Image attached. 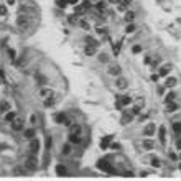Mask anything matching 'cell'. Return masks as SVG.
I'll return each instance as SVG.
<instances>
[{"mask_svg":"<svg viewBox=\"0 0 181 181\" xmlns=\"http://www.w3.org/2000/svg\"><path fill=\"white\" fill-rule=\"evenodd\" d=\"M25 168H27L28 171H35L38 168V160L35 158V155H30L27 160H25Z\"/></svg>","mask_w":181,"mask_h":181,"instance_id":"cell-1","label":"cell"},{"mask_svg":"<svg viewBox=\"0 0 181 181\" xmlns=\"http://www.w3.org/2000/svg\"><path fill=\"white\" fill-rule=\"evenodd\" d=\"M54 120H56V124H59V125H66V127H69V125H71V120H69V119H67L66 115L63 114V112L56 114Z\"/></svg>","mask_w":181,"mask_h":181,"instance_id":"cell-2","label":"cell"},{"mask_svg":"<svg viewBox=\"0 0 181 181\" xmlns=\"http://www.w3.org/2000/svg\"><path fill=\"white\" fill-rule=\"evenodd\" d=\"M97 168H99V170H102V171H106V173H115L114 171V168L110 166V163H109V161H104V160H101L99 161V163H97Z\"/></svg>","mask_w":181,"mask_h":181,"instance_id":"cell-3","label":"cell"},{"mask_svg":"<svg viewBox=\"0 0 181 181\" xmlns=\"http://www.w3.org/2000/svg\"><path fill=\"white\" fill-rule=\"evenodd\" d=\"M158 138H160L161 145H166V128H165V125H161L158 128Z\"/></svg>","mask_w":181,"mask_h":181,"instance_id":"cell-4","label":"cell"},{"mask_svg":"<svg viewBox=\"0 0 181 181\" xmlns=\"http://www.w3.org/2000/svg\"><path fill=\"white\" fill-rule=\"evenodd\" d=\"M38 150H40V140L38 138H31L30 140V152H31V155H35Z\"/></svg>","mask_w":181,"mask_h":181,"instance_id":"cell-5","label":"cell"},{"mask_svg":"<svg viewBox=\"0 0 181 181\" xmlns=\"http://www.w3.org/2000/svg\"><path fill=\"white\" fill-rule=\"evenodd\" d=\"M17 25L25 30V28L28 27V17H27V15H20V17L17 18Z\"/></svg>","mask_w":181,"mask_h":181,"instance_id":"cell-6","label":"cell"},{"mask_svg":"<svg viewBox=\"0 0 181 181\" xmlns=\"http://www.w3.org/2000/svg\"><path fill=\"white\" fill-rule=\"evenodd\" d=\"M115 87L117 89H127L128 87V82L125 77H117V81H115Z\"/></svg>","mask_w":181,"mask_h":181,"instance_id":"cell-7","label":"cell"},{"mask_svg":"<svg viewBox=\"0 0 181 181\" xmlns=\"http://www.w3.org/2000/svg\"><path fill=\"white\" fill-rule=\"evenodd\" d=\"M115 101H119L122 106H128V104H132V97L130 96H117Z\"/></svg>","mask_w":181,"mask_h":181,"instance_id":"cell-8","label":"cell"},{"mask_svg":"<svg viewBox=\"0 0 181 181\" xmlns=\"http://www.w3.org/2000/svg\"><path fill=\"white\" fill-rule=\"evenodd\" d=\"M84 53H86V56H96V53H97V46L86 45V48H84Z\"/></svg>","mask_w":181,"mask_h":181,"instance_id":"cell-9","label":"cell"},{"mask_svg":"<svg viewBox=\"0 0 181 181\" xmlns=\"http://www.w3.org/2000/svg\"><path fill=\"white\" fill-rule=\"evenodd\" d=\"M155 130H156L155 124H148L147 127H145V130H143V135H147V137H152V135H155Z\"/></svg>","mask_w":181,"mask_h":181,"instance_id":"cell-10","label":"cell"},{"mask_svg":"<svg viewBox=\"0 0 181 181\" xmlns=\"http://www.w3.org/2000/svg\"><path fill=\"white\" fill-rule=\"evenodd\" d=\"M107 73L110 74V76H119V74H120V66H119V64H112V66H109Z\"/></svg>","mask_w":181,"mask_h":181,"instance_id":"cell-11","label":"cell"},{"mask_svg":"<svg viewBox=\"0 0 181 181\" xmlns=\"http://www.w3.org/2000/svg\"><path fill=\"white\" fill-rule=\"evenodd\" d=\"M56 97H54V94H51V96H48L46 99H45V107H53L54 104H56Z\"/></svg>","mask_w":181,"mask_h":181,"instance_id":"cell-12","label":"cell"},{"mask_svg":"<svg viewBox=\"0 0 181 181\" xmlns=\"http://www.w3.org/2000/svg\"><path fill=\"white\" fill-rule=\"evenodd\" d=\"M12 128H13L15 132H20L21 128H23V120H20V119H15V120L12 122Z\"/></svg>","mask_w":181,"mask_h":181,"instance_id":"cell-13","label":"cell"},{"mask_svg":"<svg viewBox=\"0 0 181 181\" xmlns=\"http://www.w3.org/2000/svg\"><path fill=\"white\" fill-rule=\"evenodd\" d=\"M81 125L79 124H73V125H69V134H74V135H81Z\"/></svg>","mask_w":181,"mask_h":181,"instance_id":"cell-14","label":"cell"},{"mask_svg":"<svg viewBox=\"0 0 181 181\" xmlns=\"http://www.w3.org/2000/svg\"><path fill=\"white\" fill-rule=\"evenodd\" d=\"M110 140H112V135H107L106 138H102L101 140V148L102 150H106V148L110 147Z\"/></svg>","mask_w":181,"mask_h":181,"instance_id":"cell-15","label":"cell"},{"mask_svg":"<svg viewBox=\"0 0 181 181\" xmlns=\"http://www.w3.org/2000/svg\"><path fill=\"white\" fill-rule=\"evenodd\" d=\"M142 145H143V148H145V150H153V147H155L153 140H150V138H145Z\"/></svg>","mask_w":181,"mask_h":181,"instance_id":"cell-16","label":"cell"},{"mask_svg":"<svg viewBox=\"0 0 181 181\" xmlns=\"http://www.w3.org/2000/svg\"><path fill=\"white\" fill-rule=\"evenodd\" d=\"M66 173H67V170H66L64 165H58V166H56V174H59V176H66Z\"/></svg>","mask_w":181,"mask_h":181,"instance_id":"cell-17","label":"cell"},{"mask_svg":"<svg viewBox=\"0 0 181 181\" xmlns=\"http://www.w3.org/2000/svg\"><path fill=\"white\" fill-rule=\"evenodd\" d=\"M96 8H97V10H99V12H101V13H104V12H106V10H107V2H97V5H96Z\"/></svg>","mask_w":181,"mask_h":181,"instance_id":"cell-18","label":"cell"},{"mask_svg":"<svg viewBox=\"0 0 181 181\" xmlns=\"http://www.w3.org/2000/svg\"><path fill=\"white\" fill-rule=\"evenodd\" d=\"M130 3H132V0H119V10H127Z\"/></svg>","mask_w":181,"mask_h":181,"instance_id":"cell-19","label":"cell"},{"mask_svg":"<svg viewBox=\"0 0 181 181\" xmlns=\"http://www.w3.org/2000/svg\"><path fill=\"white\" fill-rule=\"evenodd\" d=\"M53 94V91L51 89H48V87H43V89H40V96L43 97V99H46L48 96H51Z\"/></svg>","mask_w":181,"mask_h":181,"instance_id":"cell-20","label":"cell"},{"mask_svg":"<svg viewBox=\"0 0 181 181\" xmlns=\"http://www.w3.org/2000/svg\"><path fill=\"white\" fill-rule=\"evenodd\" d=\"M170 71H171V66H170V64H165V66L163 67H160V76H168V73H170Z\"/></svg>","mask_w":181,"mask_h":181,"instance_id":"cell-21","label":"cell"},{"mask_svg":"<svg viewBox=\"0 0 181 181\" xmlns=\"http://www.w3.org/2000/svg\"><path fill=\"white\" fill-rule=\"evenodd\" d=\"M61 152H63V155H71V152H73V147H71V143H64Z\"/></svg>","mask_w":181,"mask_h":181,"instance_id":"cell-22","label":"cell"},{"mask_svg":"<svg viewBox=\"0 0 181 181\" xmlns=\"http://www.w3.org/2000/svg\"><path fill=\"white\" fill-rule=\"evenodd\" d=\"M27 173V168H20V166H17L13 170V174L15 176H23V174Z\"/></svg>","mask_w":181,"mask_h":181,"instance_id":"cell-23","label":"cell"},{"mask_svg":"<svg viewBox=\"0 0 181 181\" xmlns=\"http://www.w3.org/2000/svg\"><path fill=\"white\" fill-rule=\"evenodd\" d=\"M124 18H125V21H127V23H130V21H134V20H135V12H127Z\"/></svg>","mask_w":181,"mask_h":181,"instance_id":"cell-24","label":"cell"},{"mask_svg":"<svg viewBox=\"0 0 181 181\" xmlns=\"http://www.w3.org/2000/svg\"><path fill=\"white\" fill-rule=\"evenodd\" d=\"M132 119H134V117H132V114H125L124 115V117H122V125H127L128 122H132Z\"/></svg>","mask_w":181,"mask_h":181,"instance_id":"cell-25","label":"cell"},{"mask_svg":"<svg viewBox=\"0 0 181 181\" xmlns=\"http://www.w3.org/2000/svg\"><path fill=\"white\" fill-rule=\"evenodd\" d=\"M69 142L77 145V143L81 142V137H79V135H74V134H69Z\"/></svg>","mask_w":181,"mask_h":181,"instance_id":"cell-26","label":"cell"},{"mask_svg":"<svg viewBox=\"0 0 181 181\" xmlns=\"http://www.w3.org/2000/svg\"><path fill=\"white\" fill-rule=\"evenodd\" d=\"M25 138H28V140L35 138V130H33V128H28V130H25Z\"/></svg>","mask_w":181,"mask_h":181,"instance_id":"cell-27","label":"cell"},{"mask_svg":"<svg viewBox=\"0 0 181 181\" xmlns=\"http://www.w3.org/2000/svg\"><path fill=\"white\" fill-rule=\"evenodd\" d=\"M174 110H178V104H174V102H170V104H168L166 112L170 114V112H174Z\"/></svg>","mask_w":181,"mask_h":181,"instance_id":"cell-28","label":"cell"},{"mask_svg":"<svg viewBox=\"0 0 181 181\" xmlns=\"http://www.w3.org/2000/svg\"><path fill=\"white\" fill-rule=\"evenodd\" d=\"M174 84H176V79H174V77H166V81H165V86L166 87H173Z\"/></svg>","mask_w":181,"mask_h":181,"instance_id":"cell-29","label":"cell"},{"mask_svg":"<svg viewBox=\"0 0 181 181\" xmlns=\"http://www.w3.org/2000/svg\"><path fill=\"white\" fill-rule=\"evenodd\" d=\"M173 130H174V134L176 135H181V124L180 122H174L173 124Z\"/></svg>","mask_w":181,"mask_h":181,"instance_id":"cell-30","label":"cell"},{"mask_svg":"<svg viewBox=\"0 0 181 181\" xmlns=\"http://www.w3.org/2000/svg\"><path fill=\"white\" fill-rule=\"evenodd\" d=\"M15 119H17V114H15V112H8V114L5 115V120L7 122H13Z\"/></svg>","mask_w":181,"mask_h":181,"instance_id":"cell-31","label":"cell"},{"mask_svg":"<svg viewBox=\"0 0 181 181\" xmlns=\"http://www.w3.org/2000/svg\"><path fill=\"white\" fill-rule=\"evenodd\" d=\"M86 43L87 45H92V46H99V43H97L94 38H91V36H86Z\"/></svg>","mask_w":181,"mask_h":181,"instance_id":"cell-32","label":"cell"},{"mask_svg":"<svg viewBox=\"0 0 181 181\" xmlns=\"http://www.w3.org/2000/svg\"><path fill=\"white\" fill-rule=\"evenodd\" d=\"M174 97H176V94H174V92H170V94L165 97V102H166V104H170V102L174 101Z\"/></svg>","mask_w":181,"mask_h":181,"instance_id":"cell-33","label":"cell"},{"mask_svg":"<svg viewBox=\"0 0 181 181\" xmlns=\"http://www.w3.org/2000/svg\"><path fill=\"white\" fill-rule=\"evenodd\" d=\"M8 107H10V106H8V102H2V104H0V114L7 112V110H8Z\"/></svg>","mask_w":181,"mask_h":181,"instance_id":"cell-34","label":"cell"},{"mask_svg":"<svg viewBox=\"0 0 181 181\" xmlns=\"http://www.w3.org/2000/svg\"><path fill=\"white\" fill-rule=\"evenodd\" d=\"M99 61H101V63H109V56L106 53H101L99 54Z\"/></svg>","mask_w":181,"mask_h":181,"instance_id":"cell-35","label":"cell"},{"mask_svg":"<svg viewBox=\"0 0 181 181\" xmlns=\"http://www.w3.org/2000/svg\"><path fill=\"white\" fill-rule=\"evenodd\" d=\"M96 31H97V35H104V36H106V35H107V28L97 27V28H96Z\"/></svg>","mask_w":181,"mask_h":181,"instance_id":"cell-36","label":"cell"},{"mask_svg":"<svg viewBox=\"0 0 181 181\" xmlns=\"http://www.w3.org/2000/svg\"><path fill=\"white\" fill-rule=\"evenodd\" d=\"M77 27L84 28V30H89V25H87V21H84V20H79V21H77Z\"/></svg>","mask_w":181,"mask_h":181,"instance_id":"cell-37","label":"cell"},{"mask_svg":"<svg viewBox=\"0 0 181 181\" xmlns=\"http://www.w3.org/2000/svg\"><path fill=\"white\" fill-rule=\"evenodd\" d=\"M56 5L59 8H64L67 5V0H56Z\"/></svg>","mask_w":181,"mask_h":181,"instance_id":"cell-38","label":"cell"},{"mask_svg":"<svg viewBox=\"0 0 181 181\" xmlns=\"http://www.w3.org/2000/svg\"><path fill=\"white\" fill-rule=\"evenodd\" d=\"M140 110H142L140 106H134V107H132V115H138L140 114Z\"/></svg>","mask_w":181,"mask_h":181,"instance_id":"cell-39","label":"cell"},{"mask_svg":"<svg viewBox=\"0 0 181 181\" xmlns=\"http://www.w3.org/2000/svg\"><path fill=\"white\" fill-rule=\"evenodd\" d=\"M135 30H137V28H135V25H132V23H128L127 28H125V31H127V33H134Z\"/></svg>","mask_w":181,"mask_h":181,"instance_id":"cell-40","label":"cell"},{"mask_svg":"<svg viewBox=\"0 0 181 181\" xmlns=\"http://www.w3.org/2000/svg\"><path fill=\"white\" fill-rule=\"evenodd\" d=\"M160 160H158V158H152V166L153 168H160Z\"/></svg>","mask_w":181,"mask_h":181,"instance_id":"cell-41","label":"cell"},{"mask_svg":"<svg viewBox=\"0 0 181 181\" xmlns=\"http://www.w3.org/2000/svg\"><path fill=\"white\" fill-rule=\"evenodd\" d=\"M36 81H41L40 84H46V77L41 76V74H36Z\"/></svg>","mask_w":181,"mask_h":181,"instance_id":"cell-42","label":"cell"},{"mask_svg":"<svg viewBox=\"0 0 181 181\" xmlns=\"http://www.w3.org/2000/svg\"><path fill=\"white\" fill-rule=\"evenodd\" d=\"M67 20H69V23H73V25H77V21H79L77 18H76V15H71Z\"/></svg>","mask_w":181,"mask_h":181,"instance_id":"cell-43","label":"cell"},{"mask_svg":"<svg viewBox=\"0 0 181 181\" xmlns=\"http://www.w3.org/2000/svg\"><path fill=\"white\" fill-rule=\"evenodd\" d=\"M119 51H120V43H119V45H114V54L115 56L119 54Z\"/></svg>","mask_w":181,"mask_h":181,"instance_id":"cell-44","label":"cell"},{"mask_svg":"<svg viewBox=\"0 0 181 181\" xmlns=\"http://www.w3.org/2000/svg\"><path fill=\"white\" fill-rule=\"evenodd\" d=\"M8 56H10V59L13 61L15 59V49H8Z\"/></svg>","mask_w":181,"mask_h":181,"instance_id":"cell-45","label":"cell"},{"mask_svg":"<svg viewBox=\"0 0 181 181\" xmlns=\"http://www.w3.org/2000/svg\"><path fill=\"white\" fill-rule=\"evenodd\" d=\"M143 104H145V101H143V99H142V97H137V106H143Z\"/></svg>","mask_w":181,"mask_h":181,"instance_id":"cell-46","label":"cell"},{"mask_svg":"<svg viewBox=\"0 0 181 181\" xmlns=\"http://www.w3.org/2000/svg\"><path fill=\"white\" fill-rule=\"evenodd\" d=\"M51 145H53V140L48 137V138H46V148H51Z\"/></svg>","mask_w":181,"mask_h":181,"instance_id":"cell-47","label":"cell"},{"mask_svg":"<svg viewBox=\"0 0 181 181\" xmlns=\"http://www.w3.org/2000/svg\"><path fill=\"white\" fill-rule=\"evenodd\" d=\"M158 79H160V74H152V81L153 82H156Z\"/></svg>","mask_w":181,"mask_h":181,"instance_id":"cell-48","label":"cell"},{"mask_svg":"<svg viewBox=\"0 0 181 181\" xmlns=\"http://www.w3.org/2000/svg\"><path fill=\"white\" fill-rule=\"evenodd\" d=\"M109 148H112V150H119V148H120V145H119V143H112Z\"/></svg>","mask_w":181,"mask_h":181,"instance_id":"cell-49","label":"cell"},{"mask_svg":"<svg viewBox=\"0 0 181 181\" xmlns=\"http://www.w3.org/2000/svg\"><path fill=\"white\" fill-rule=\"evenodd\" d=\"M140 51H142V46H138V45L134 46V53H140Z\"/></svg>","mask_w":181,"mask_h":181,"instance_id":"cell-50","label":"cell"},{"mask_svg":"<svg viewBox=\"0 0 181 181\" xmlns=\"http://www.w3.org/2000/svg\"><path fill=\"white\" fill-rule=\"evenodd\" d=\"M30 122H31V124H33V125H35V124H36V115H31V117H30Z\"/></svg>","mask_w":181,"mask_h":181,"instance_id":"cell-51","label":"cell"},{"mask_svg":"<svg viewBox=\"0 0 181 181\" xmlns=\"http://www.w3.org/2000/svg\"><path fill=\"white\" fill-rule=\"evenodd\" d=\"M7 13V8L5 7H0V15H5Z\"/></svg>","mask_w":181,"mask_h":181,"instance_id":"cell-52","label":"cell"},{"mask_svg":"<svg viewBox=\"0 0 181 181\" xmlns=\"http://www.w3.org/2000/svg\"><path fill=\"white\" fill-rule=\"evenodd\" d=\"M176 148H178V150H181V138H178V140H176Z\"/></svg>","mask_w":181,"mask_h":181,"instance_id":"cell-53","label":"cell"},{"mask_svg":"<svg viewBox=\"0 0 181 181\" xmlns=\"http://www.w3.org/2000/svg\"><path fill=\"white\" fill-rule=\"evenodd\" d=\"M124 176H127V178H128V176H134V171H125Z\"/></svg>","mask_w":181,"mask_h":181,"instance_id":"cell-54","label":"cell"},{"mask_svg":"<svg viewBox=\"0 0 181 181\" xmlns=\"http://www.w3.org/2000/svg\"><path fill=\"white\" fill-rule=\"evenodd\" d=\"M140 176H142V178H145V176H148V173H147V171H142Z\"/></svg>","mask_w":181,"mask_h":181,"instance_id":"cell-55","label":"cell"},{"mask_svg":"<svg viewBox=\"0 0 181 181\" xmlns=\"http://www.w3.org/2000/svg\"><path fill=\"white\" fill-rule=\"evenodd\" d=\"M7 3H8V5H13V3H15V0H7Z\"/></svg>","mask_w":181,"mask_h":181,"instance_id":"cell-56","label":"cell"},{"mask_svg":"<svg viewBox=\"0 0 181 181\" xmlns=\"http://www.w3.org/2000/svg\"><path fill=\"white\" fill-rule=\"evenodd\" d=\"M109 2H119V0H109Z\"/></svg>","mask_w":181,"mask_h":181,"instance_id":"cell-57","label":"cell"},{"mask_svg":"<svg viewBox=\"0 0 181 181\" xmlns=\"http://www.w3.org/2000/svg\"><path fill=\"white\" fill-rule=\"evenodd\" d=\"M180 168H181V165H180Z\"/></svg>","mask_w":181,"mask_h":181,"instance_id":"cell-58","label":"cell"},{"mask_svg":"<svg viewBox=\"0 0 181 181\" xmlns=\"http://www.w3.org/2000/svg\"><path fill=\"white\" fill-rule=\"evenodd\" d=\"M180 158H181V156H180Z\"/></svg>","mask_w":181,"mask_h":181,"instance_id":"cell-59","label":"cell"}]
</instances>
